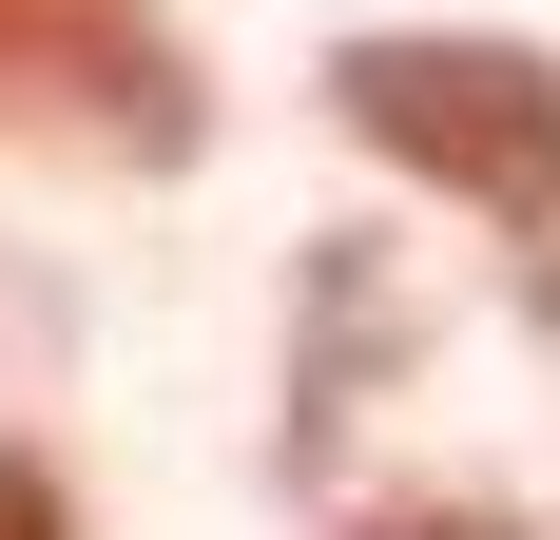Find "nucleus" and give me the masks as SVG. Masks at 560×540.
<instances>
[{
	"label": "nucleus",
	"instance_id": "nucleus-1",
	"mask_svg": "<svg viewBox=\"0 0 560 540\" xmlns=\"http://www.w3.org/2000/svg\"><path fill=\"white\" fill-rule=\"evenodd\" d=\"M329 116L406 193H445L483 232H560V58L483 39V20H368L329 39Z\"/></svg>",
	"mask_w": 560,
	"mask_h": 540
},
{
	"label": "nucleus",
	"instance_id": "nucleus-2",
	"mask_svg": "<svg viewBox=\"0 0 560 540\" xmlns=\"http://www.w3.org/2000/svg\"><path fill=\"white\" fill-rule=\"evenodd\" d=\"M0 116L20 136H78L116 174H174L213 136V78L174 39V0H0Z\"/></svg>",
	"mask_w": 560,
	"mask_h": 540
},
{
	"label": "nucleus",
	"instance_id": "nucleus-3",
	"mask_svg": "<svg viewBox=\"0 0 560 540\" xmlns=\"http://www.w3.org/2000/svg\"><path fill=\"white\" fill-rule=\"evenodd\" d=\"M0 540H78V502H58L39 444H0Z\"/></svg>",
	"mask_w": 560,
	"mask_h": 540
}]
</instances>
